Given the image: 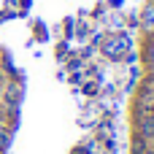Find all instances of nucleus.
Listing matches in <instances>:
<instances>
[{
	"instance_id": "obj_1",
	"label": "nucleus",
	"mask_w": 154,
	"mask_h": 154,
	"mask_svg": "<svg viewBox=\"0 0 154 154\" xmlns=\"http://www.w3.org/2000/svg\"><path fill=\"white\" fill-rule=\"evenodd\" d=\"M97 43H100V54L111 62H125L127 54L133 51V41L125 32H106L97 38Z\"/></svg>"
},
{
	"instance_id": "obj_2",
	"label": "nucleus",
	"mask_w": 154,
	"mask_h": 154,
	"mask_svg": "<svg viewBox=\"0 0 154 154\" xmlns=\"http://www.w3.org/2000/svg\"><path fill=\"white\" fill-rule=\"evenodd\" d=\"M138 27H141V32H143V35H154V0H149V3L141 8Z\"/></svg>"
},
{
	"instance_id": "obj_3",
	"label": "nucleus",
	"mask_w": 154,
	"mask_h": 154,
	"mask_svg": "<svg viewBox=\"0 0 154 154\" xmlns=\"http://www.w3.org/2000/svg\"><path fill=\"white\" fill-rule=\"evenodd\" d=\"M141 62H143V68H152L154 65V35H143V43H141Z\"/></svg>"
},
{
	"instance_id": "obj_4",
	"label": "nucleus",
	"mask_w": 154,
	"mask_h": 154,
	"mask_svg": "<svg viewBox=\"0 0 154 154\" xmlns=\"http://www.w3.org/2000/svg\"><path fill=\"white\" fill-rule=\"evenodd\" d=\"M149 146H152L149 141H143L141 135H135V133H133V141H130V154H141V152H146Z\"/></svg>"
},
{
	"instance_id": "obj_5",
	"label": "nucleus",
	"mask_w": 154,
	"mask_h": 154,
	"mask_svg": "<svg viewBox=\"0 0 154 154\" xmlns=\"http://www.w3.org/2000/svg\"><path fill=\"white\" fill-rule=\"evenodd\" d=\"M5 143H8V130H3V127H0V152L5 149Z\"/></svg>"
},
{
	"instance_id": "obj_6",
	"label": "nucleus",
	"mask_w": 154,
	"mask_h": 154,
	"mask_svg": "<svg viewBox=\"0 0 154 154\" xmlns=\"http://www.w3.org/2000/svg\"><path fill=\"white\" fill-rule=\"evenodd\" d=\"M141 154H154V149H152V146H149V149H146V152H141Z\"/></svg>"
},
{
	"instance_id": "obj_7",
	"label": "nucleus",
	"mask_w": 154,
	"mask_h": 154,
	"mask_svg": "<svg viewBox=\"0 0 154 154\" xmlns=\"http://www.w3.org/2000/svg\"><path fill=\"white\" fill-rule=\"evenodd\" d=\"M0 154H3V152H0Z\"/></svg>"
}]
</instances>
